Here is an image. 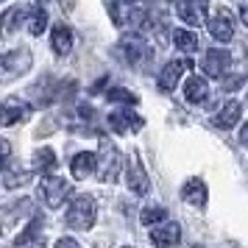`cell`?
<instances>
[{
  "label": "cell",
  "mask_w": 248,
  "mask_h": 248,
  "mask_svg": "<svg viewBox=\"0 0 248 248\" xmlns=\"http://www.w3.org/2000/svg\"><path fill=\"white\" fill-rule=\"evenodd\" d=\"M95 217H98V206H95V198L90 195H78L76 201L70 203L67 215H64V220H67L70 229H78V232H87L95 226Z\"/></svg>",
  "instance_id": "1"
},
{
  "label": "cell",
  "mask_w": 248,
  "mask_h": 248,
  "mask_svg": "<svg viewBox=\"0 0 248 248\" xmlns=\"http://www.w3.org/2000/svg\"><path fill=\"white\" fill-rule=\"evenodd\" d=\"M31 50L28 47H17L9 53H0V81H12L17 76H23L25 70L31 67Z\"/></svg>",
  "instance_id": "2"
},
{
  "label": "cell",
  "mask_w": 248,
  "mask_h": 248,
  "mask_svg": "<svg viewBox=\"0 0 248 248\" xmlns=\"http://www.w3.org/2000/svg\"><path fill=\"white\" fill-rule=\"evenodd\" d=\"M120 173V151L109 142L101 140V156H98V179L101 181H114Z\"/></svg>",
  "instance_id": "3"
},
{
  "label": "cell",
  "mask_w": 248,
  "mask_h": 248,
  "mask_svg": "<svg viewBox=\"0 0 248 248\" xmlns=\"http://www.w3.org/2000/svg\"><path fill=\"white\" fill-rule=\"evenodd\" d=\"M39 192H42V201H45L50 209H59V206L64 203V198L70 195V181L59 179V176H47V179H42V184H39Z\"/></svg>",
  "instance_id": "4"
},
{
  "label": "cell",
  "mask_w": 248,
  "mask_h": 248,
  "mask_svg": "<svg viewBox=\"0 0 248 248\" xmlns=\"http://www.w3.org/2000/svg\"><path fill=\"white\" fill-rule=\"evenodd\" d=\"M31 117V106L20 98H9V101H3L0 106V125H14V123H23Z\"/></svg>",
  "instance_id": "5"
},
{
  "label": "cell",
  "mask_w": 248,
  "mask_h": 248,
  "mask_svg": "<svg viewBox=\"0 0 248 248\" xmlns=\"http://www.w3.org/2000/svg\"><path fill=\"white\" fill-rule=\"evenodd\" d=\"M209 34L217 39V42H229L234 36V23H232V14L226 9H217V12L209 17Z\"/></svg>",
  "instance_id": "6"
},
{
  "label": "cell",
  "mask_w": 248,
  "mask_h": 248,
  "mask_svg": "<svg viewBox=\"0 0 248 248\" xmlns=\"http://www.w3.org/2000/svg\"><path fill=\"white\" fill-rule=\"evenodd\" d=\"M229 53L220 50V47H212L206 56H203V73L209 76V78H223L226 70H229Z\"/></svg>",
  "instance_id": "7"
},
{
  "label": "cell",
  "mask_w": 248,
  "mask_h": 248,
  "mask_svg": "<svg viewBox=\"0 0 248 248\" xmlns=\"http://www.w3.org/2000/svg\"><path fill=\"white\" fill-rule=\"evenodd\" d=\"M179 240H181L179 223H162V226H154V232H151V243L156 248H176Z\"/></svg>",
  "instance_id": "8"
},
{
  "label": "cell",
  "mask_w": 248,
  "mask_h": 248,
  "mask_svg": "<svg viewBox=\"0 0 248 248\" xmlns=\"http://www.w3.org/2000/svg\"><path fill=\"white\" fill-rule=\"evenodd\" d=\"M128 187H131V192H137V195H145L148 187H151L148 173H145V168H142V162H140L137 154L128 159Z\"/></svg>",
  "instance_id": "9"
},
{
  "label": "cell",
  "mask_w": 248,
  "mask_h": 248,
  "mask_svg": "<svg viewBox=\"0 0 248 248\" xmlns=\"http://www.w3.org/2000/svg\"><path fill=\"white\" fill-rule=\"evenodd\" d=\"M187 67H192L190 62H168V64L162 67V73H159V87H162L165 92L176 90V84H179L181 73H184Z\"/></svg>",
  "instance_id": "10"
},
{
  "label": "cell",
  "mask_w": 248,
  "mask_h": 248,
  "mask_svg": "<svg viewBox=\"0 0 248 248\" xmlns=\"http://www.w3.org/2000/svg\"><path fill=\"white\" fill-rule=\"evenodd\" d=\"M117 50H120L123 62H125V64H131V67H134V64H140V62H142V59L151 53V50L145 47V42H142V39H123Z\"/></svg>",
  "instance_id": "11"
},
{
  "label": "cell",
  "mask_w": 248,
  "mask_h": 248,
  "mask_svg": "<svg viewBox=\"0 0 248 248\" xmlns=\"http://www.w3.org/2000/svg\"><path fill=\"white\" fill-rule=\"evenodd\" d=\"M109 128H114L117 134L137 131V128H142V117H137L131 112H112L109 114Z\"/></svg>",
  "instance_id": "12"
},
{
  "label": "cell",
  "mask_w": 248,
  "mask_h": 248,
  "mask_svg": "<svg viewBox=\"0 0 248 248\" xmlns=\"http://www.w3.org/2000/svg\"><path fill=\"white\" fill-rule=\"evenodd\" d=\"M181 198L187 203H192V206L203 209V206H206V184H203L201 179H190L181 187Z\"/></svg>",
  "instance_id": "13"
},
{
  "label": "cell",
  "mask_w": 248,
  "mask_h": 248,
  "mask_svg": "<svg viewBox=\"0 0 248 248\" xmlns=\"http://www.w3.org/2000/svg\"><path fill=\"white\" fill-rule=\"evenodd\" d=\"M176 14L181 17V23L192 25V28L203 23V6L201 3H192V0H179L176 3Z\"/></svg>",
  "instance_id": "14"
},
{
  "label": "cell",
  "mask_w": 248,
  "mask_h": 248,
  "mask_svg": "<svg viewBox=\"0 0 248 248\" xmlns=\"http://www.w3.org/2000/svg\"><path fill=\"white\" fill-rule=\"evenodd\" d=\"M95 170H98V156L95 154H78V156H73V162H70L73 179H87Z\"/></svg>",
  "instance_id": "15"
},
{
  "label": "cell",
  "mask_w": 248,
  "mask_h": 248,
  "mask_svg": "<svg viewBox=\"0 0 248 248\" xmlns=\"http://www.w3.org/2000/svg\"><path fill=\"white\" fill-rule=\"evenodd\" d=\"M206 95H209L206 78H201V76H190L187 84H184V98H187L190 103H201V101H206Z\"/></svg>",
  "instance_id": "16"
},
{
  "label": "cell",
  "mask_w": 248,
  "mask_h": 248,
  "mask_svg": "<svg viewBox=\"0 0 248 248\" xmlns=\"http://www.w3.org/2000/svg\"><path fill=\"white\" fill-rule=\"evenodd\" d=\"M240 114H243V106H240V101H229L223 106V112L215 117V125L217 128H234L237 120H240Z\"/></svg>",
  "instance_id": "17"
},
{
  "label": "cell",
  "mask_w": 248,
  "mask_h": 248,
  "mask_svg": "<svg viewBox=\"0 0 248 248\" xmlns=\"http://www.w3.org/2000/svg\"><path fill=\"white\" fill-rule=\"evenodd\" d=\"M53 50H56L59 56H64V53H70L73 50V31H70L64 23H59L56 28H53Z\"/></svg>",
  "instance_id": "18"
},
{
  "label": "cell",
  "mask_w": 248,
  "mask_h": 248,
  "mask_svg": "<svg viewBox=\"0 0 248 248\" xmlns=\"http://www.w3.org/2000/svg\"><path fill=\"white\" fill-rule=\"evenodd\" d=\"M20 20H28V12H25L23 6H12V9H6V12L0 14V31H3V34H12L14 28L20 25Z\"/></svg>",
  "instance_id": "19"
},
{
  "label": "cell",
  "mask_w": 248,
  "mask_h": 248,
  "mask_svg": "<svg viewBox=\"0 0 248 248\" xmlns=\"http://www.w3.org/2000/svg\"><path fill=\"white\" fill-rule=\"evenodd\" d=\"M173 42H176V47L179 50H184V53H192V50H198V34H192V31H184V28H176L173 31Z\"/></svg>",
  "instance_id": "20"
},
{
  "label": "cell",
  "mask_w": 248,
  "mask_h": 248,
  "mask_svg": "<svg viewBox=\"0 0 248 248\" xmlns=\"http://www.w3.org/2000/svg\"><path fill=\"white\" fill-rule=\"evenodd\" d=\"M28 34H34V36H39L42 31L47 28V14L42 12V9H34V12H28Z\"/></svg>",
  "instance_id": "21"
},
{
  "label": "cell",
  "mask_w": 248,
  "mask_h": 248,
  "mask_svg": "<svg viewBox=\"0 0 248 248\" xmlns=\"http://www.w3.org/2000/svg\"><path fill=\"white\" fill-rule=\"evenodd\" d=\"M34 162H36V168H39V170H45V173H47V170L56 168V154H53L50 148H42V151H36Z\"/></svg>",
  "instance_id": "22"
},
{
  "label": "cell",
  "mask_w": 248,
  "mask_h": 248,
  "mask_svg": "<svg viewBox=\"0 0 248 248\" xmlns=\"http://www.w3.org/2000/svg\"><path fill=\"white\" fill-rule=\"evenodd\" d=\"M165 209H162V206H145V209H142V215H140V220H142V223L145 226H154V223H159V220H165Z\"/></svg>",
  "instance_id": "23"
},
{
  "label": "cell",
  "mask_w": 248,
  "mask_h": 248,
  "mask_svg": "<svg viewBox=\"0 0 248 248\" xmlns=\"http://www.w3.org/2000/svg\"><path fill=\"white\" fill-rule=\"evenodd\" d=\"M106 98L112 103H137V95H131L128 90H109Z\"/></svg>",
  "instance_id": "24"
},
{
  "label": "cell",
  "mask_w": 248,
  "mask_h": 248,
  "mask_svg": "<svg viewBox=\"0 0 248 248\" xmlns=\"http://www.w3.org/2000/svg\"><path fill=\"white\" fill-rule=\"evenodd\" d=\"M148 20V14H145V9H131L128 12V17H125V23L131 25V28H140V25Z\"/></svg>",
  "instance_id": "25"
},
{
  "label": "cell",
  "mask_w": 248,
  "mask_h": 248,
  "mask_svg": "<svg viewBox=\"0 0 248 248\" xmlns=\"http://www.w3.org/2000/svg\"><path fill=\"white\" fill-rule=\"evenodd\" d=\"M9 154H12L9 140H3V137H0V162H6V159H9Z\"/></svg>",
  "instance_id": "26"
},
{
  "label": "cell",
  "mask_w": 248,
  "mask_h": 248,
  "mask_svg": "<svg viewBox=\"0 0 248 248\" xmlns=\"http://www.w3.org/2000/svg\"><path fill=\"white\" fill-rule=\"evenodd\" d=\"M53 248H81L76 240H70V237H62V240H56V246Z\"/></svg>",
  "instance_id": "27"
},
{
  "label": "cell",
  "mask_w": 248,
  "mask_h": 248,
  "mask_svg": "<svg viewBox=\"0 0 248 248\" xmlns=\"http://www.w3.org/2000/svg\"><path fill=\"white\" fill-rule=\"evenodd\" d=\"M240 142L248 148V123H243V131H240Z\"/></svg>",
  "instance_id": "28"
},
{
  "label": "cell",
  "mask_w": 248,
  "mask_h": 248,
  "mask_svg": "<svg viewBox=\"0 0 248 248\" xmlns=\"http://www.w3.org/2000/svg\"><path fill=\"white\" fill-rule=\"evenodd\" d=\"M240 17H243V23L248 25V3H243V9H240Z\"/></svg>",
  "instance_id": "29"
},
{
  "label": "cell",
  "mask_w": 248,
  "mask_h": 248,
  "mask_svg": "<svg viewBox=\"0 0 248 248\" xmlns=\"http://www.w3.org/2000/svg\"><path fill=\"white\" fill-rule=\"evenodd\" d=\"M123 3H131V0H123Z\"/></svg>",
  "instance_id": "30"
},
{
  "label": "cell",
  "mask_w": 248,
  "mask_h": 248,
  "mask_svg": "<svg viewBox=\"0 0 248 248\" xmlns=\"http://www.w3.org/2000/svg\"><path fill=\"white\" fill-rule=\"evenodd\" d=\"M39 3H47V0H39Z\"/></svg>",
  "instance_id": "31"
},
{
  "label": "cell",
  "mask_w": 248,
  "mask_h": 248,
  "mask_svg": "<svg viewBox=\"0 0 248 248\" xmlns=\"http://www.w3.org/2000/svg\"><path fill=\"white\" fill-rule=\"evenodd\" d=\"M123 248H128V246H123Z\"/></svg>",
  "instance_id": "32"
}]
</instances>
